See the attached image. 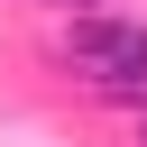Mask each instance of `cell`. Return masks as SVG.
<instances>
[{"mask_svg": "<svg viewBox=\"0 0 147 147\" xmlns=\"http://www.w3.org/2000/svg\"><path fill=\"white\" fill-rule=\"evenodd\" d=\"M64 55L83 74H101V83H147V28L138 18H74Z\"/></svg>", "mask_w": 147, "mask_h": 147, "instance_id": "cell-1", "label": "cell"}]
</instances>
